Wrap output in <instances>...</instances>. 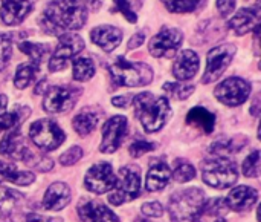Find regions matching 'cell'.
<instances>
[{
  "label": "cell",
  "instance_id": "7c38bea8",
  "mask_svg": "<svg viewBox=\"0 0 261 222\" xmlns=\"http://www.w3.org/2000/svg\"><path fill=\"white\" fill-rule=\"evenodd\" d=\"M182 41H184V35L179 29L165 26L150 40L148 51L156 58L161 57L171 58L176 54V51L180 48Z\"/></svg>",
  "mask_w": 261,
  "mask_h": 222
},
{
  "label": "cell",
  "instance_id": "ac0fdd59",
  "mask_svg": "<svg viewBox=\"0 0 261 222\" xmlns=\"http://www.w3.org/2000/svg\"><path fill=\"white\" fill-rule=\"evenodd\" d=\"M31 9L32 5L29 0H3L0 8V18L5 25L14 26L21 23Z\"/></svg>",
  "mask_w": 261,
  "mask_h": 222
},
{
  "label": "cell",
  "instance_id": "4dcf8cb0",
  "mask_svg": "<svg viewBox=\"0 0 261 222\" xmlns=\"http://www.w3.org/2000/svg\"><path fill=\"white\" fill-rule=\"evenodd\" d=\"M21 161H23L26 166L34 167V169L41 170V172H49V170L54 167V163H52L50 158H47V157H44V155H41V153H37V152H34V150L29 149V147L24 150V153H23V157H21Z\"/></svg>",
  "mask_w": 261,
  "mask_h": 222
},
{
  "label": "cell",
  "instance_id": "30bf717a",
  "mask_svg": "<svg viewBox=\"0 0 261 222\" xmlns=\"http://www.w3.org/2000/svg\"><path fill=\"white\" fill-rule=\"evenodd\" d=\"M237 52V48L234 45H220L214 49L210 51L208 58H206V69L202 78L203 84H210L222 77V74L228 69L231 64L234 55Z\"/></svg>",
  "mask_w": 261,
  "mask_h": 222
},
{
  "label": "cell",
  "instance_id": "9a60e30c",
  "mask_svg": "<svg viewBox=\"0 0 261 222\" xmlns=\"http://www.w3.org/2000/svg\"><path fill=\"white\" fill-rule=\"evenodd\" d=\"M78 215L83 222H119V218L99 201H83L78 206Z\"/></svg>",
  "mask_w": 261,
  "mask_h": 222
},
{
  "label": "cell",
  "instance_id": "2e32d148",
  "mask_svg": "<svg viewBox=\"0 0 261 222\" xmlns=\"http://www.w3.org/2000/svg\"><path fill=\"white\" fill-rule=\"evenodd\" d=\"M199 64H200V60L194 51H191V49L180 51L176 57V61L173 66V74L180 81L191 80L197 74Z\"/></svg>",
  "mask_w": 261,
  "mask_h": 222
},
{
  "label": "cell",
  "instance_id": "e575fe53",
  "mask_svg": "<svg viewBox=\"0 0 261 222\" xmlns=\"http://www.w3.org/2000/svg\"><path fill=\"white\" fill-rule=\"evenodd\" d=\"M18 48L35 64H40V61L43 60V57L46 54V49H49L47 45H40V43H32V41H21L18 45Z\"/></svg>",
  "mask_w": 261,
  "mask_h": 222
},
{
  "label": "cell",
  "instance_id": "7402d4cb",
  "mask_svg": "<svg viewBox=\"0 0 261 222\" xmlns=\"http://www.w3.org/2000/svg\"><path fill=\"white\" fill-rule=\"evenodd\" d=\"M170 178H171V170L170 167L162 163V161H153L150 164V170L147 173V180H145V186H147V190L150 192H159V190H164L168 183H170Z\"/></svg>",
  "mask_w": 261,
  "mask_h": 222
},
{
  "label": "cell",
  "instance_id": "b9f144b4",
  "mask_svg": "<svg viewBox=\"0 0 261 222\" xmlns=\"http://www.w3.org/2000/svg\"><path fill=\"white\" fill-rule=\"evenodd\" d=\"M115 2V6L116 9L132 23H135L138 20V15L135 12V9L132 8V2L130 0H113Z\"/></svg>",
  "mask_w": 261,
  "mask_h": 222
},
{
  "label": "cell",
  "instance_id": "6da1fadb",
  "mask_svg": "<svg viewBox=\"0 0 261 222\" xmlns=\"http://www.w3.org/2000/svg\"><path fill=\"white\" fill-rule=\"evenodd\" d=\"M87 18V9L78 0H52L43 15V21L50 26L49 32H67L81 29Z\"/></svg>",
  "mask_w": 261,
  "mask_h": 222
},
{
  "label": "cell",
  "instance_id": "1f68e13d",
  "mask_svg": "<svg viewBox=\"0 0 261 222\" xmlns=\"http://www.w3.org/2000/svg\"><path fill=\"white\" fill-rule=\"evenodd\" d=\"M73 64V78L76 81H87L95 75V64L90 58L86 57H80V58H73L72 60Z\"/></svg>",
  "mask_w": 261,
  "mask_h": 222
},
{
  "label": "cell",
  "instance_id": "8fae6325",
  "mask_svg": "<svg viewBox=\"0 0 261 222\" xmlns=\"http://www.w3.org/2000/svg\"><path fill=\"white\" fill-rule=\"evenodd\" d=\"M216 98L226 104V106H240L243 104L249 95H251V84L239 77H231L222 81L216 91H214Z\"/></svg>",
  "mask_w": 261,
  "mask_h": 222
},
{
  "label": "cell",
  "instance_id": "836d02e7",
  "mask_svg": "<svg viewBox=\"0 0 261 222\" xmlns=\"http://www.w3.org/2000/svg\"><path fill=\"white\" fill-rule=\"evenodd\" d=\"M171 175H173V178H174L177 183L184 184V183H188V181L194 180V176H196V169H194L193 164H190L188 161H185V160H177V161L174 163V169H173Z\"/></svg>",
  "mask_w": 261,
  "mask_h": 222
},
{
  "label": "cell",
  "instance_id": "ba28073f",
  "mask_svg": "<svg viewBox=\"0 0 261 222\" xmlns=\"http://www.w3.org/2000/svg\"><path fill=\"white\" fill-rule=\"evenodd\" d=\"M80 95H81V87L52 86L47 89V92L44 95L43 109L47 114H54V115L67 114L73 109Z\"/></svg>",
  "mask_w": 261,
  "mask_h": 222
},
{
  "label": "cell",
  "instance_id": "74e56055",
  "mask_svg": "<svg viewBox=\"0 0 261 222\" xmlns=\"http://www.w3.org/2000/svg\"><path fill=\"white\" fill-rule=\"evenodd\" d=\"M228 206L223 198H216L213 201H205L203 213L205 215H214V216H223L228 213Z\"/></svg>",
  "mask_w": 261,
  "mask_h": 222
},
{
  "label": "cell",
  "instance_id": "f5cc1de1",
  "mask_svg": "<svg viewBox=\"0 0 261 222\" xmlns=\"http://www.w3.org/2000/svg\"><path fill=\"white\" fill-rule=\"evenodd\" d=\"M217 222H226V221H223V219H219V221Z\"/></svg>",
  "mask_w": 261,
  "mask_h": 222
},
{
  "label": "cell",
  "instance_id": "83f0119b",
  "mask_svg": "<svg viewBox=\"0 0 261 222\" xmlns=\"http://www.w3.org/2000/svg\"><path fill=\"white\" fill-rule=\"evenodd\" d=\"M246 144V140L243 137H237V138H220L217 141H214L211 144V155L213 157H228L231 153L240 152L242 147Z\"/></svg>",
  "mask_w": 261,
  "mask_h": 222
},
{
  "label": "cell",
  "instance_id": "ffe728a7",
  "mask_svg": "<svg viewBox=\"0 0 261 222\" xmlns=\"http://www.w3.org/2000/svg\"><path fill=\"white\" fill-rule=\"evenodd\" d=\"M72 193L67 184L64 183H54L49 186V189L44 193L43 199V209L50 210V212H58L63 210L69 203H70Z\"/></svg>",
  "mask_w": 261,
  "mask_h": 222
},
{
  "label": "cell",
  "instance_id": "4316f807",
  "mask_svg": "<svg viewBox=\"0 0 261 222\" xmlns=\"http://www.w3.org/2000/svg\"><path fill=\"white\" fill-rule=\"evenodd\" d=\"M187 123L202 129L205 134H211L214 130L216 117L205 107H193L187 115Z\"/></svg>",
  "mask_w": 261,
  "mask_h": 222
},
{
  "label": "cell",
  "instance_id": "60d3db41",
  "mask_svg": "<svg viewBox=\"0 0 261 222\" xmlns=\"http://www.w3.org/2000/svg\"><path fill=\"white\" fill-rule=\"evenodd\" d=\"M11 58V40L6 34H0V71L5 69Z\"/></svg>",
  "mask_w": 261,
  "mask_h": 222
},
{
  "label": "cell",
  "instance_id": "ee69618b",
  "mask_svg": "<svg viewBox=\"0 0 261 222\" xmlns=\"http://www.w3.org/2000/svg\"><path fill=\"white\" fill-rule=\"evenodd\" d=\"M217 9L223 17H228L236 11V0H217Z\"/></svg>",
  "mask_w": 261,
  "mask_h": 222
},
{
  "label": "cell",
  "instance_id": "5b68a950",
  "mask_svg": "<svg viewBox=\"0 0 261 222\" xmlns=\"http://www.w3.org/2000/svg\"><path fill=\"white\" fill-rule=\"evenodd\" d=\"M202 178L208 186L223 190L237 183L239 169L237 164L228 157H213L203 163Z\"/></svg>",
  "mask_w": 261,
  "mask_h": 222
},
{
  "label": "cell",
  "instance_id": "9c48e42d",
  "mask_svg": "<svg viewBox=\"0 0 261 222\" xmlns=\"http://www.w3.org/2000/svg\"><path fill=\"white\" fill-rule=\"evenodd\" d=\"M84 49V40L73 32H64L60 35V41L49 60V71L60 72L63 71L70 60H73Z\"/></svg>",
  "mask_w": 261,
  "mask_h": 222
},
{
  "label": "cell",
  "instance_id": "681fc988",
  "mask_svg": "<svg viewBox=\"0 0 261 222\" xmlns=\"http://www.w3.org/2000/svg\"><path fill=\"white\" fill-rule=\"evenodd\" d=\"M44 81H41V83H38V86H37V89H35V94H40V92H44Z\"/></svg>",
  "mask_w": 261,
  "mask_h": 222
},
{
  "label": "cell",
  "instance_id": "5bb4252c",
  "mask_svg": "<svg viewBox=\"0 0 261 222\" xmlns=\"http://www.w3.org/2000/svg\"><path fill=\"white\" fill-rule=\"evenodd\" d=\"M115 183H116V175L109 163H98L92 166L84 178L86 189L98 195L110 192L115 187Z\"/></svg>",
  "mask_w": 261,
  "mask_h": 222
},
{
  "label": "cell",
  "instance_id": "7a4b0ae2",
  "mask_svg": "<svg viewBox=\"0 0 261 222\" xmlns=\"http://www.w3.org/2000/svg\"><path fill=\"white\" fill-rule=\"evenodd\" d=\"M133 104L136 117L148 134L161 130L171 115L168 100L165 97H156L150 92H142L136 95Z\"/></svg>",
  "mask_w": 261,
  "mask_h": 222
},
{
  "label": "cell",
  "instance_id": "c3c4849f",
  "mask_svg": "<svg viewBox=\"0 0 261 222\" xmlns=\"http://www.w3.org/2000/svg\"><path fill=\"white\" fill-rule=\"evenodd\" d=\"M6 106H8V98L5 95H0V115L6 112Z\"/></svg>",
  "mask_w": 261,
  "mask_h": 222
},
{
  "label": "cell",
  "instance_id": "603a6c76",
  "mask_svg": "<svg viewBox=\"0 0 261 222\" xmlns=\"http://www.w3.org/2000/svg\"><path fill=\"white\" fill-rule=\"evenodd\" d=\"M26 149H28V146L24 144V140H23L20 130H17V127L12 129L0 141V153L3 157H6L8 160H14V161L18 160V161H21V157H23Z\"/></svg>",
  "mask_w": 261,
  "mask_h": 222
},
{
  "label": "cell",
  "instance_id": "f6af8a7d",
  "mask_svg": "<svg viewBox=\"0 0 261 222\" xmlns=\"http://www.w3.org/2000/svg\"><path fill=\"white\" fill-rule=\"evenodd\" d=\"M26 222H61L60 218H49V216H43L38 213H28L26 215Z\"/></svg>",
  "mask_w": 261,
  "mask_h": 222
},
{
  "label": "cell",
  "instance_id": "44dd1931",
  "mask_svg": "<svg viewBox=\"0 0 261 222\" xmlns=\"http://www.w3.org/2000/svg\"><path fill=\"white\" fill-rule=\"evenodd\" d=\"M260 12L258 8H243L229 20V28L237 35L248 34L252 28H258Z\"/></svg>",
  "mask_w": 261,
  "mask_h": 222
},
{
  "label": "cell",
  "instance_id": "7bdbcfd3",
  "mask_svg": "<svg viewBox=\"0 0 261 222\" xmlns=\"http://www.w3.org/2000/svg\"><path fill=\"white\" fill-rule=\"evenodd\" d=\"M142 213L148 218H161L164 215V207L161 203L153 201V203H145L142 204Z\"/></svg>",
  "mask_w": 261,
  "mask_h": 222
},
{
  "label": "cell",
  "instance_id": "d6986e66",
  "mask_svg": "<svg viewBox=\"0 0 261 222\" xmlns=\"http://www.w3.org/2000/svg\"><path fill=\"white\" fill-rule=\"evenodd\" d=\"M90 38L95 45H98L106 52H112L121 45L122 31L119 28H115L110 25H102V26H96L90 31Z\"/></svg>",
  "mask_w": 261,
  "mask_h": 222
},
{
  "label": "cell",
  "instance_id": "e0dca14e",
  "mask_svg": "<svg viewBox=\"0 0 261 222\" xmlns=\"http://www.w3.org/2000/svg\"><path fill=\"white\" fill-rule=\"evenodd\" d=\"M258 199V192L249 186H237L234 190H231V193L228 195L226 206L229 210L234 212H245L249 210L255 206Z\"/></svg>",
  "mask_w": 261,
  "mask_h": 222
},
{
  "label": "cell",
  "instance_id": "f1b7e54d",
  "mask_svg": "<svg viewBox=\"0 0 261 222\" xmlns=\"http://www.w3.org/2000/svg\"><path fill=\"white\" fill-rule=\"evenodd\" d=\"M40 69V64H35L32 61L29 63H23L17 68L15 71V77H14V84L18 89H24L31 84V81L35 78L37 72Z\"/></svg>",
  "mask_w": 261,
  "mask_h": 222
},
{
  "label": "cell",
  "instance_id": "4fadbf2b",
  "mask_svg": "<svg viewBox=\"0 0 261 222\" xmlns=\"http://www.w3.org/2000/svg\"><path fill=\"white\" fill-rule=\"evenodd\" d=\"M128 130V121L124 115H115L112 117L104 126H102V140H101V146L99 150L102 153H115Z\"/></svg>",
  "mask_w": 261,
  "mask_h": 222
},
{
  "label": "cell",
  "instance_id": "7dc6e473",
  "mask_svg": "<svg viewBox=\"0 0 261 222\" xmlns=\"http://www.w3.org/2000/svg\"><path fill=\"white\" fill-rule=\"evenodd\" d=\"M130 95H121V97H115L113 100H112V104L113 106H116V107H128V104H130Z\"/></svg>",
  "mask_w": 261,
  "mask_h": 222
},
{
  "label": "cell",
  "instance_id": "f907efd6",
  "mask_svg": "<svg viewBox=\"0 0 261 222\" xmlns=\"http://www.w3.org/2000/svg\"><path fill=\"white\" fill-rule=\"evenodd\" d=\"M86 2H87V3H89V5H90L92 8H96V6H98V5L101 3V0H86Z\"/></svg>",
  "mask_w": 261,
  "mask_h": 222
},
{
  "label": "cell",
  "instance_id": "277c9868",
  "mask_svg": "<svg viewBox=\"0 0 261 222\" xmlns=\"http://www.w3.org/2000/svg\"><path fill=\"white\" fill-rule=\"evenodd\" d=\"M115 86L138 87L151 83L153 69L145 63L128 61L124 57H118L109 68Z\"/></svg>",
  "mask_w": 261,
  "mask_h": 222
},
{
  "label": "cell",
  "instance_id": "d590c367",
  "mask_svg": "<svg viewBox=\"0 0 261 222\" xmlns=\"http://www.w3.org/2000/svg\"><path fill=\"white\" fill-rule=\"evenodd\" d=\"M164 91L176 100H187L194 92V86L182 83H165Z\"/></svg>",
  "mask_w": 261,
  "mask_h": 222
},
{
  "label": "cell",
  "instance_id": "d6a6232c",
  "mask_svg": "<svg viewBox=\"0 0 261 222\" xmlns=\"http://www.w3.org/2000/svg\"><path fill=\"white\" fill-rule=\"evenodd\" d=\"M168 11L176 14H185V12H194L200 6H203L205 0H162Z\"/></svg>",
  "mask_w": 261,
  "mask_h": 222
},
{
  "label": "cell",
  "instance_id": "8d00e7d4",
  "mask_svg": "<svg viewBox=\"0 0 261 222\" xmlns=\"http://www.w3.org/2000/svg\"><path fill=\"white\" fill-rule=\"evenodd\" d=\"M243 173L248 178H258L260 176V152L254 150L243 163Z\"/></svg>",
  "mask_w": 261,
  "mask_h": 222
},
{
  "label": "cell",
  "instance_id": "ab89813d",
  "mask_svg": "<svg viewBox=\"0 0 261 222\" xmlns=\"http://www.w3.org/2000/svg\"><path fill=\"white\" fill-rule=\"evenodd\" d=\"M81 158H83V149L78 147V146H73V147H70L69 150H66V152L60 157V163H61L63 166H73V164H76Z\"/></svg>",
  "mask_w": 261,
  "mask_h": 222
},
{
  "label": "cell",
  "instance_id": "f546056e",
  "mask_svg": "<svg viewBox=\"0 0 261 222\" xmlns=\"http://www.w3.org/2000/svg\"><path fill=\"white\" fill-rule=\"evenodd\" d=\"M29 114H31V110L28 107L18 106L12 112H5L3 115H0V134L3 130H12V129H15Z\"/></svg>",
  "mask_w": 261,
  "mask_h": 222
},
{
  "label": "cell",
  "instance_id": "d4e9b609",
  "mask_svg": "<svg viewBox=\"0 0 261 222\" xmlns=\"http://www.w3.org/2000/svg\"><path fill=\"white\" fill-rule=\"evenodd\" d=\"M8 181L17 186H29L35 181V175L31 172H21L11 161H0V183Z\"/></svg>",
  "mask_w": 261,
  "mask_h": 222
},
{
  "label": "cell",
  "instance_id": "3957f363",
  "mask_svg": "<svg viewBox=\"0 0 261 222\" xmlns=\"http://www.w3.org/2000/svg\"><path fill=\"white\" fill-rule=\"evenodd\" d=\"M205 201L203 190L197 187L173 193L168 204L171 222H200Z\"/></svg>",
  "mask_w": 261,
  "mask_h": 222
},
{
  "label": "cell",
  "instance_id": "52a82bcc",
  "mask_svg": "<svg viewBox=\"0 0 261 222\" xmlns=\"http://www.w3.org/2000/svg\"><path fill=\"white\" fill-rule=\"evenodd\" d=\"M29 138L40 150L50 152V150L58 149L64 143L66 135L54 120L44 118L31 124Z\"/></svg>",
  "mask_w": 261,
  "mask_h": 222
},
{
  "label": "cell",
  "instance_id": "cb8c5ba5",
  "mask_svg": "<svg viewBox=\"0 0 261 222\" xmlns=\"http://www.w3.org/2000/svg\"><path fill=\"white\" fill-rule=\"evenodd\" d=\"M23 204V196L11 189L0 186V219L9 221L20 212Z\"/></svg>",
  "mask_w": 261,
  "mask_h": 222
},
{
  "label": "cell",
  "instance_id": "bcb514c9",
  "mask_svg": "<svg viewBox=\"0 0 261 222\" xmlns=\"http://www.w3.org/2000/svg\"><path fill=\"white\" fill-rule=\"evenodd\" d=\"M144 38H145L144 32H138V34H135V35L132 37V40L128 41L127 48H128V49H136V48H139V46L144 43Z\"/></svg>",
  "mask_w": 261,
  "mask_h": 222
},
{
  "label": "cell",
  "instance_id": "816d5d0a",
  "mask_svg": "<svg viewBox=\"0 0 261 222\" xmlns=\"http://www.w3.org/2000/svg\"><path fill=\"white\" fill-rule=\"evenodd\" d=\"M135 222H150V221H147V219H144V218H136Z\"/></svg>",
  "mask_w": 261,
  "mask_h": 222
},
{
  "label": "cell",
  "instance_id": "8992f818",
  "mask_svg": "<svg viewBox=\"0 0 261 222\" xmlns=\"http://www.w3.org/2000/svg\"><path fill=\"white\" fill-rule=\"evenodd\" d=\"M113 192L109 195V203L112 206H122L130 203L141 193V175L139 170L133 166L122 167L116 178Z\"/></svg>",
  "mask_w": 261,
  "mask_h": 222
},
{
  "label": "cell",
  "instance_id": "f35d334b",
  "mask_svg": "<svg viewBox=\"0 0 261 222\" xmlns=\"http://www.w3.org/2000/svg\"><path fill=\"white\" fill-rule=\"evenodd\" d=\"M154 149H156V144H154V143H150V141H145V140H136V141L130 146L128 152H130V155H132L133 158H139V157H142V155H145L147 152H151V150H154Z\"/></svg>",
  "mask_w": 261,
  "mask_h": 222
},
{
  "label": "cell",
  "instance_id": "484cf974",
  "mask_svg": "<svg viewBox=\"0 0 261 222\" xmlns=\"http://www.w3.org/2000/svg\"><path fill=\"white\" fill-rule=\"evenodd\" d=\"M98 121H99V114L95 112L93 109L86 107V109L80 110L75 115L72 124H73V129H75V132L78 135L86 137V135H89V134H92L95 130Z\"/></svg>",
  "mask_w": 261,
  "mask_h": 222
}]
</instances>
